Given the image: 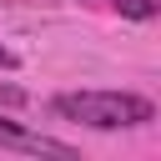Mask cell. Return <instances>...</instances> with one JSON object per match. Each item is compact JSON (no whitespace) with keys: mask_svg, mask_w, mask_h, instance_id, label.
Instances as JSON below:
<instances>
[{"mask_svg":"<svg viewBox=\"0 0 161 161\" xmlns=\"http://www.w3.org/2000/svg\"><path fill=\"white\" fill-rule=\"evenodd\" d=\"M50 111L86 131H131L156 121V106L136 91H60L50 96Z\"/></svg>","mask_w":161,"mask_h":161,"instance_id":"6da1fadb","label":"cell"},{"mask_svg":"<svg viewBox=\"0 0 161 161\" xmlns=\"http://www.w3.org/2000/svg\"><path fill=\"white\" fill-rule=\"evenodd\" d=\"M0 151H30V156H70V146H65V141H50V136H40V131H30V126H20V121H5V116H0Z\"/></svg>","mask_w":161,"mask_h":161,"instance_id":"7a4b0ae2","label":"cell"},{"mask_svg":"<svg viewBox=\"0 0 161 161\" xmlns=\"http://www.w3.org/2000/svg\"><path fill=\"white\" fill-rule=\"evenodd\" d=\"M111 5H116L126 20H151V15L161 10V0H111Z\"/></svg>","mask_w":161,"mask_h":161,"instance_id":"3957f363","label":"cell"},{"mask_svg":"<svg viewBox=\"0 0 161 161\" xmlns=\"http://www.w3.org/2000/svg\"><path fill=\"white\" fill-rule=\"evenodd\" d=\"M0 65H5V70H15V65H20V55H15V50H5V45H0Z\"/></svg>","mask_w":161,"mask_h":161,"instance_id":"5b68a950","label":"cell"},{"mask_svg":"<svg viewBox=\"0 0 161 161\" xmlns=\"http://www.w3.org/2000/svg\"><path fill=\"white\" fill-rule=\"evenodd\" d=\"M0 101H5V106H20L25 96H20V91H10V86H0Z\"/></svg>","mask_w":161,"mask_h":161,"instance_id":"277c9868","label":"cell"}]
</instances>
